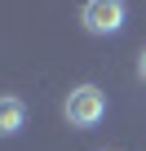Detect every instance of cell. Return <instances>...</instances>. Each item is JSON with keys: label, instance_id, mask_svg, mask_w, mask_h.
<instances>
[{"label": "cell", "instance_id": "obj_1", "mask_svg": "<svg viewBox=\"0 0 146 151\" xmlns=\"http://www.w3.org/2000/svg\"><path fill=\"white\" fill-rule=\"evenodd\" d=\"M62 111H66V120L75 124V129H93V124L106 116V93H102L98 85H80V89L66 93Z\"/></svg>", "mask_w": 146, "mask_h": 151}, {"label": "cell", "instance_id": "obj_2", "mask_svg": "<svg viewBox=\"0 0 146 151\" xmlns=\"http://www.w3.org/2000/svg\"><path fill=\"white\" fill-rule=\"evenodd\" d=\"M80 22L89 36H115L124 27V0H84Z\"/></svg>", "mask_w": 146, "mask_h": 151}, {"label": "cell", "instance_id": "obj_3", "mask_svg": "<svg viewBox=\"0 0 146 151\" xmlns=\"http://www.w3.org/2000/svg\"><path fill=\"white\" fill-rule=\"evenodd\" d=\"M22 116H27L22 98H14V93H9L5 102H0V133H9V138H14V133L22 129Z\"/></svg>", "mask_w": 146, "mask_h": 151}, {"label": "cell", "instance_id": "obj_4", "mask_svg": "<svg viewBox=\"0 0 146 151\" xmlns=\"http://www.w3.org/2000/svg\"><path fill=\"white\" fill-rule=\"evenodd\" d=\"M137 76L146 80V49H142V58H137Z\"/></svg>", "mask_w": 146, "mask_h": 151}]
</instances>
